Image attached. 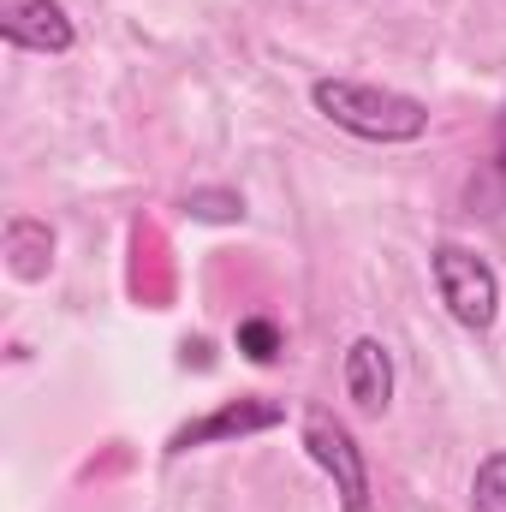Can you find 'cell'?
<instances>
[{
  "mask_svg": "<svg viewBox=\"0 0 506 512\" xmlns=\"http://www.w3.org/2000/svg\"><path fill=\"white\" fill-rule=\"evenodd\" d=\"M310 102L328 126L352 131L364 143H417L429 131V108L417 96L381 90V84H358V78H316Z\"/></svg>",
  "mask_w": 506,
  "mask_h": 512,
  "instance_id": "obj_1",
  "label": "cell"
},
{
  "mask_svg": "<svg viewBox=\"0 0 506 512\" xmlns=\"http://www.w3.org/2000/svg\"><path fill=\"white\" fill-rule=\"evenodd\" d=\"M429 268H435V292H441V304H447V316L459 328H471V334L495 328V316H501V280H495V268L483 256L465 251V245H435Z\"/></svg>",
  "mask_w": 506,
  "mask_h": 512,
  "instance_id": "obj_2",
  "label": "cell"
},
{
  "mask_svg": "<svg viewBox=\"0 0 506 512\" xmlns=\"http://www.w3.org/2000/svg\"><path fill=\"white\" fill-rule=\"evenodd\" d=\"M304 453L322 465V477L334 483L340 495V512H376L370 501V465H364V447L358 435L328 411V405H310L304 411Z\"/></svg>",
  "mask_w": 506,
  "mask_h": 512,
  "instance_id": "obj_3",
  "label": "cell"
},
{
  "mask_svg": "<svg viewBox=\"0 0 506 512\" xmlns=\"http://www.w3.org/2000/svg\"><path fill=\"white\" fill-rule=\"evenodd\" d=\"M280 423H286V405H280V399H262V393H256V399H227L221 411H209V417L173 429L167 453H191V447L233 441V435H262V429H280Z\"/></svg>",
  "mask_w": 506,
  "mask_h": 512,
  "instance_id": "obj_4",
  "label": "cell"
},
{
  "mask_svg": "<svg viewBox=\"0 0 506 512\" xmlns=\"http://www.w3.org/2000/svg\"><path fill=\"white\" fill-rule=\"evenodd\" d=\"M0 36L30 54H66L78 42L60 0H0Z\"/></svg>",
  "mask_w": 506,
  "mask_h": 512,
  "instance_id": "obj_5",
  "label": "cell"
},
{
  "mask_svg": "<svg viewBox=\"0 0 506 512\" xmlns=\"http://www.w3.org/2000/svg\"><path fill=\"white\" fill-rule=\"evenodd\" d=\"M340 376H346V399L364 417H381L393 405V358H387V346H381L376 334H358L346 346V370Z\"/></svg>",
  "mask_w": 506,
  "mask_h": 512,
  "instance_id": "obj_6",
  "label": "cell"
},
{
  "mask_svg": "<svg viewBox=\"0 0 506 512\" xmlns=\"http://www.w3.org/2000/svg\"><path fill=\"white\" fill-rule=\"evenodd\" d=\"M6 256H12V274L18 280H42L54 268V233H48V221L12 215L6 221Z\"/></svg>",
  "mask_w": 506,
  "mask_h": 512,
  "instance_id": "obj_7",
  "label": "cell"
},
{
  "mask_svg": "<svg viewBox=\"0 0 506 512\" xmlns=\"http://www.w3.org/2000/svg\"><path fill=\"white\" fill-rule=\"evenodd\" d=\"M471 512H506V453H489L471 477Z\"/></svg>",
  "mask_w": 506,
  "mask_h": 512,
  "instance_id": "obj_8",
  "label": "cell"
},
{
  "mask_svg": "<svg viewBox=\"0 0 506 512\" xmlns=\"http://www.w3.org/2000/svg\"><path fill=\"white\" fill-rule=\"evenodd\" d=\"M185 215L227 227V221H245V197H239V191H191V197H185Z\"/></svg>",
  "mask_w": 506,
  "mask_h": 512,
  "instance_id": "obj_9",
  "label": "cell"
},
{
  "mask_svg": "<svg viewBox=\"0 0 506 512\" xmlns=\"http://www.w3.org/2000/svg\"><path fill=\"white\" fill-rule=\"evenodd\" d=\"M239 352H245L251 364H274V358H280V328H274L268 316H245V322H239Z\"/></svg>",
  "mask_w": 506,
  "mask_h": 512,
  "instance_id": "obj_10",
  "label": "cell"
},
{
  "mask_svg": "<svg viewBox=\"0 0 506 512\" xmlns=\"http://www.w3.org/2000/svg\"><path fill=\"white\" fill-rule=\"evenodd\" d=\"M501 167H506V161H501Z\"/></svg>",
  "mask_w": 506,
  "mask_h": 512,
  "instance_id": "obj_11",
  "label": "cell"
}]
</instances>
